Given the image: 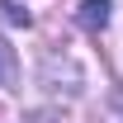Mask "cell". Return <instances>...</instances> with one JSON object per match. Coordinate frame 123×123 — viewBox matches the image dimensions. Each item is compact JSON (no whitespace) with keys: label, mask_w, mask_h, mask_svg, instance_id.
Here are the masks:
<instances>
[{"label":"cell","mask_w":123,"mask_h":123,"mask_svg":"<svg viewBox=\"0 0 123 123\" xmlns=\"http://www.w3.org/2000/svg\"><path fill=\"white\" fill-rule=\"evenodd\" d=\"M76 19H80V24H85L90 33L109 29V0H80V10H76Z\"/></svg>","instance_id":"cell-1"},{"label":"cell","mask_w":123,"mask_h":123,"mask_svg":"<svg viewBox=\"0 0 123 123\" xmlns=\"http://www.w3.org/2000/svg\"><path fill=\"white\" fill-rule=\"evenodd\" d=\"M5 19H10V24H29V10H19V5H5Z\"/></svg>","instance_id":"cell-2"},{"label":"cell","mask_w":123,"mask_h":123,"mask_svg":"<svg viewBox=\"0 0 123 123\" xmlns=\"http://www.w3.org/2000/svg\"><path fill=\"white\" fill-rule=\"evenodd\" d=\"M5 71H10V47L0 43V80H5Z\"/></svg>","instance_id":"cell-3"}]
</instances>
